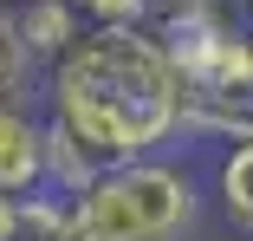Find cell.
Segmentation results:
<instances>
[{"mask_svg": "<svg viewBox=\"0 0 253 241\" xmlns=\"http://www.w3.org/2000/svg\"><path fill=\"white\" fill-rule=\"evenodd\" d=\"M39 111L97 170H124L188 130V85L149 26H91L39 78Z\"/></svg>", "mask_w": 253, "mask_h": 241, "instance_id": "1", "label": "cell"}, {"mask_svg": "<svg viewBox=\"0 0 253 241\" xmlns=\"http://www.w3.org/2000/svg\"><path fill=\"white\" fill-rule=\"evenodd\" d=\"M201 215V182L175 157H143L97 176L72 202L78 241H182Z\"/></svg>", "mask_w": 253, "mask_h": 241, "instance_id": "2", "label": "cell"}, {"mask_svg": "<svg viewBox=\"0 0 253 241\" xmlns=\"http://www.w3.org/2000/svg\"><path fill=\"white\" fill-rule=\"evenodd\" d=\"M0 196H13V202L52 196V176H45V111L33 98L0 105Z\"/></svg>", "mask_w": 253, "mask_h": 241, "instance_id": "3", "label": "cell"}, {"mask_svg": "<svg viewBox=\"0 0 253 241\" xmlns=\"http://www.w3.org/2000/svg\"><path fill=\"white\" fill-rule=\"evenodd\" d=\"M13 26H20V39H26L39 78H45V72H52L72 46L91 33L84 13H78V0H26V7H13Z\"/></svg>", "mask_w": 253, "mask_h": 241, "instance_id": "4", "label": "cell"}, {"mask_svg": "<svg viewBox=\"0 0 253 241\" xmlns=\"http://www.w3.org/2000/svg\"><path fill=\"white\" fill-rule=\"evenodd\" d=\"M214 202H221V215L240 235H253V137H240V143L221 150V163H214Z\"/></svg>", "mask_w": 253, "mask_h": 241, "instance_id": "5", "label": "cell"}, {"mask_svg": "<svg viewBox=\"0 0 253 241\" xmlns=\"http://www.w3.org/2000/svg\"><path fill=\"white\" fill-rule=\"evenodd\" d=\"M33 85H39V65H33L26 39H20V26H13V7H0V105L26 98Z\"/></svg>", "mask_w": 253, "mask_h": 241, "instance_id": "6", "label": "cell"}, {"mask_svg": "<svg viewBox=\"0 0 253 241\" xmlns=\"http://www.w3.org/2000/svg\"><path fill=\"white\" fill-rule=\"evenodd\" d=\"M163 20H247V0H149V26Z\"/></svg>", "mask_w": 253, "mask_h": 241, "instance_id": "7", "label": "cell"}, {"mask_svg": "<svg viewBox=\"0 0 253 241\" xmlns=\"http://www.w3.org/2000/svg\"><path fill=\"white\" fill-rule=\"evenodd\" d=\"M20 235H26V202L0 196V241H20Z\"/></svg>", "mask_w": 253, "mask_h": 241, "instance_id": "8", "label": "cell"}, {"mask_svg": "<svg viewBox=\"0 0 253 241\" xmlns=\"http://www.w3.org/2000/svg\"><path fill=\"white\" fill-rule=\"evenodd\" d=\"M0 7H26V0H0Z\"/></svg>", "mask_w": 253, "mask_h": 241, "instance_id": "9", "label": "cell"}, {"mask_svg": "<svg viewBox=\"0 0 253 241\" xmlns=\"http://www.w3.org/2000/svg\"><path fill=\"white\" fill-rule=\"evenodd\" d=\"M247 26H253V0H247Z\"/></svg>", "mask_w": 253, "mask_h": 241, "instance_id": "10", "label": "cell"}]
</instances>
